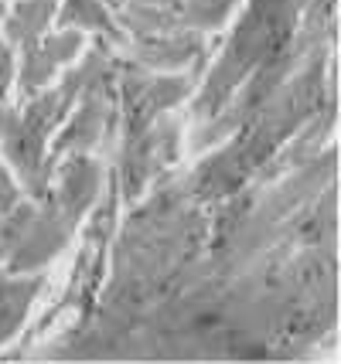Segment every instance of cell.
<instances>
[{
  "mask_svg": "<svg viewBox=\"0 0 341 364\" xmlns=\"http://www.w3.org/2000/svg\"><path fill=\"white\" fill-rule=\"evenodd\" d=\"M300 11H304L300 0H249V11L239 21L236 34L229 38L222 58L211 68L205 89L198 92L195 106H192L198 119H211L232 99V92L249 79V72L256 65L273 58L276 51H283V45L297 31Z\"/></svg>",
  "mask_w": 341,
  "mask_h": 364,
  "instance_id": "cell-1",
  "label": "cell"
},
{
  "mask_svg": "<svg viewBox=\"0 0 341 364\" xmlns=\"http://www.w3.org/2000/svg\"><path fill=\"white\" fill-rule=\"evenodd\" d=\"M116 85L123 99V136L140 133L161 112L174 109L181 99L195 89L192 75H167V72H144L123 55H116Z\"/></svg>",
  "mask_w": 341,
  "mask_h": 364,
  "instance_id": "cell-2",
  "label": "cell"
},
{
  "mask_svg": "<svg viewBox=\"0 0 341 364\" xmlns=\"http://www.w3.org/2000/svg\"><path fill=\"white\" fill-rule=\"evenodd\" d=\"M178 143H181V127L178 119H171V116L154 119L140 133L123 136V146H120V184H123V194L137 198L147 188L150 177L161 174L167 164H174L178 160Z\"/></svg>",
  "mask_w": 341,
  "mask_h": 364,
  "instance_id": "cell-3",
  "label": "cell"
},
{
  "mask_svg": "<svg viewBox=\"0 0 341 364\" xmlns=\"http://www.w3.org/2000/svg\"><path fill=\"white\" fill-rule=\"evenodd\" d=\"M48 201H41V208L34 211V222L28 225V232L17 238V245L7 252V272H38L45 262H51L55 255L62 252L72 238L75 218L68 215L65 208L58 205L51 194H45Z\"/></svg>",
  "mask_w": 341,
  "mask_h": 364,
  "instance_id": "cell-4",
  "label": "cell"
},
{
  "mask_svg": "<svg viewBox=\"0 0 341 364\" xmlns=\"http://www.w3.org/2000/svg\"><path fill=\"white\" fill-rule=\"evenodd\" d=\"M123 58L133 62L144 72H178L184 65H195L209 58V45L201 31L181 28V31L167 34H147V38H133L123 45Z\"/></svg>",
  "mask_w": 341,
  "mask_h": 364,
  "instance_id": "cell-5",
  "label": "cell"
},
{
  "mask_svg": "<svg viewBox=\"0 0 341 364\" xmlns=\"http://www.w3.org/2000/svg\"><path fill=\"white\" fill-rule=\"evenodd\" d=\"M110 92H113V82L106 85H96V89H85L75 102V116L58 136H55V146L48 150V164L55 167L62 157L68 154H85L93 150L103 136V127L110 119Z\"/></svg>",
  "mask_w": 341,
  "mask_h": 364,
  "instance_id": "cell-6",
  "label": "cell"
},
{
  "mask_svg": "<svg viewBox=\"0 0 341 364\" xmlns=\"http://www.w3.org/2000/svg\"><path fill=\"white\" fill-rule=\"evenodd\" d=\"M48 194L79 222L99 194V164L89 154H72L58 167V184H55V191L48 188Z\"/></svg>",
  "mask_w": 341,
  "mask_h": 364,
  "instance_id": "cell-7",
  "label": "cell"
},
{
  "mask_svg": "<svg viewBox=\"0 0 341 364\" xmlns=\"http://www.w3.org/2000/svg\"><path fill=\"white\" fill-rule=\"evenodd\" d=\"M55 24L75 28V31H93L96 38H106L116 48L127 45V31L120 28V21L106 7V0H62L55 11Z\"/></svg>",
  "mask_w": 341,
  "mask_h": 364,
  "instance_id": "cell-8",
  "label": "cell"
},
{
  "mask_svg": "<svg viewBox=\"0 0 341 364\" xmlns=\"http://www.w3.org/2000/svg\"><path fill=\"white\" fill-rule=\"evenodd\" d=\"M45 289V276L38 272H17V276H0V344L11 341L17 327L24 323L31 303Z\"/></svg>",
  "mask_w": 341,
  "mask_h": 364,
  "instance_id": "cell-9",
  "label": "cell"
},
{
  "mask_svg": "<svg viewBox=\"0 0 341 364\" xmlns=\"http://www.w3.org/2000/svg\"><path fill=\"white\" fill-rule=\"evenodd\" d=\"M55 11H58V0H17L14 7H7V17H4V41L14 48H28L38 45L48 24L55 21Z\"/></svg>",
  "mask_w": 341,
  "mask_h": 364,
  "instance_id": "cell-10",
  "label": "cell"
},
{
  "mask_svg": "<svg viewBox=\"0 0 341 364\" xmlns=\"http://www.w3.org/2000/svg\"><path fill=\"white\" fill-rule=\"evenodd\" d=\"M55 72H58V65L41 51V45L21 48V62H17V89H21L24 99L38 95L41 89H48V82L55 79Z\"/></svg>",
  "mask_w": 341,
  "mask_h": 364,
  "instance_id": "cell-11",
  "label": "cell"
},
{
  "mask_svg": "<svg viewBox=\"0 0 341 364\" xmlns=\"http://www.w3.org/2000/svg\"><path fill=\"white\" fill-rule=\"evenodd\" d=\"M236 0H181L178 4V28L192 31H215L226 24Z\"/></svg>",
  "mask_w": 341,
  "mask_h": 364,
  "instance_id": "cell-12",
  "label": "cell"
},
{
  "mask_svg": "<svg viewBox=\"0 0 341 364\" xmlns=\"http://www.w3.org/2000/svg\"><path fill=\"white\" fill-rule=\"evenodd\" d=\"M38 45H41V51H45L55 65H68V62H75V58L82 55V48H85V34L75 31V28H58V31L45 34Z\"/></svg>",
  "mask_w": 341,
  "mask_h": 364,
  "instance_id": "cell-13",
  "label": "cell"
},
{
  "mask_svg": "<svg viewBox=\"0 0 341 364\" xmlns=\"http://www.w3.org/2000/svg\"><path fill=\"white\" fill-rule=\"evenodd\" d=\"M14 72H17V55H14V48H11L7 41H4V38H0V102H4V99H7V92H11Z\"/></svg>",
  "mask_w": 341,
  "mask_h": 364,
  "instance_id": "cell-14",
  "label": "cell"
},
{
  "mask_svg": "<svg viewBox=\"0 0 341 364\" xmlns=\"http://www.w3.org/2000/svg\"><path fill=\"white\" fill-rule=\"evenodd\" d=\"M7 109H11V106H4V102H0V136H4V123H7Z\"/></svg>",
  "mask_w": 341,
  "mask_h": 364,
  "instance_id": "cell-15",
  "label": "cell"
},
{
  "mask_svg": "<svg viewBox=\"0 0 341 364\" xmlns=\"http://www.w3.org/2000/svg\"><path fill=\"white\" fill-rule=\"evenodd\" d=\"M11 184H14V181H11V174H7V171L0 167V188H11Z\"/></svg>",
  "mask_w": 341,
  "mask_h": 364,
  "instance_id": "cell-16",
  "label": "cell"
},
{
  "mask_svg": "<svg viewBox=\"0 0 341 364\" xmlns=\"http://www.w3.org/2000/svg\"><path fill=\"white\" fill-rule=\"evenodd\" d=\"M123 4H127V0H106V7H110V11H120Z\"/></svg>",
  "mask_w": 341,
  "mask_h": 364,
  "instance_id": "cell-17",
  "label": "cell"
},
{
  "mask_svg": "<svg viewBox=\"0 0 341 364\" xmlns=\"http://www.w3.org/2000/svg\"><path fill=\"white\" fill-rule=\"evenodd\" d=\"M4 17H7V4L0 0V24H4Z\"/></svg>",
  "mask_w": 341,
  "mask_h": 364,
  "instance_id": "cell-18",
  "label": "cell"
}]
</instances>
